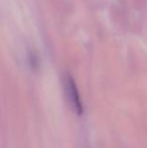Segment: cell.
<instances>
[{"instance_id":"obj_1","label":"cell","mask_w":147,"mask_h":148,"mask_svg":"<svg viewBox=\"0 0 147 148\" xmlns=\"http://www.w3.org/2000/svg\"><path fill=\"white\" fill-rule=\"evenodd\" d=\"M67 86H68V91H69V93H70V99H71L72 104H73V106H74L75 111L77 112L78 115H82L83 105H82V102H81L80 95H79L78 89H77V86H76V84H75L73 78L70 76L67 80Z\"/></svg>"}]
</instances>
